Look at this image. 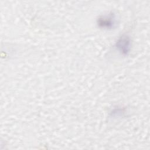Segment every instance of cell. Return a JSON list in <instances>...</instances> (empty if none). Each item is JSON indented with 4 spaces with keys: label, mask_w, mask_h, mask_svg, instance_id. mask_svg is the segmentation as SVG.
Returning a JSON list of instances; mask_svg holds the SVG:
<instances>
[{
    "label": "cell",
    "mask_w": 150,
    "mask_h": 150,
    "mask_svg": "<svg viewBox=\"0 0 150 150\" xmlns=\"http://www.w3.org/2000/svg\"><path fill=\"white\" fill-rule=\"evenodd\" d=\"M126 38L127 37H122L117 43V47L121 52L124 53H126L128 51L129 47V40Z\"/></svg>",
    "instance_id": "1"
},
{
    "label": "cell",
    "mask_w": 150,
    "mask_h": 150,
    "mask_svg": "<svg viewBox=\"0 0 150 150\" xmlns=\"http://www.w3.org/2000/svg\"><path fill=\"white\" fill-rule=\"evenodd\" d=\"M114 17L112 16H105V18H103L100 19L99 23L101 25V26L105 27L106 28H109L111 27H113L114 23Z\"/></svg>",
    "instance_id": "2"
}]
</instances>
